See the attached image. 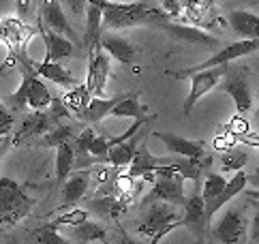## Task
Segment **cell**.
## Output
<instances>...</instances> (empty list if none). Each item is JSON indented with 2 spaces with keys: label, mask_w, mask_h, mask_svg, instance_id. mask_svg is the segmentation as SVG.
I'll return each instance as SVG.
<instances>
[{
  "label": "cell",
  "mask_w": 259,
  "mask_h": 244,
  "mask_svg": "<svg viewBox=\"0 0 259 244\" xmlns=\"http://www.w3.org/2000/svg\"><path fill=\"white\" fill-rule=\"evenodd\" d=\"M169 22L167 13L161 7H152L148 3H112L107 0L101 9V26L107 30H124V28L142 26V24H165Z\"/></svg>",
  "instance_id": "6da1fadb"
},
{
  "label": "cell",
  "mask_w": 259,
  "mask_h": 244,
  "mask_svg": "<svg viewBox=\"0 0 259 244\" xmlns=\"http://www.w3.org/2000/svg\"><path fill=\"white\" fill-rule=\"evenodd\" d=\"M52 101V92L48 90V86L41 82V77H36L32 73V69L22 60V84L15 92H11L5 103H9L13 109H24V107H30V109H48Z\"/></svg>",
  "instance_id": "7a4b0ae2"
},
{
  "label": "cell",
  "mask_w": 259,
  "mask_h": 244,
  "mask_svg": "<svg viewBox=\"0 0 259 244\" xmlns=\"http://www.w3.org/2000/svg\"><path fill=\"white\" fill-rule=\"evenodd\" d=\"M34 199L11 178H0V225H17L30 214Z\"/></svg>",
  "instance_id": "3957f363"
},
{
  "label": "cell",
  "mask_w": 259,
  "mask_h": 244,
  "mask_svg": "<svg viewBox=\"0 0 259 244\" xmlns=\"http://www.w3.org/2000/svg\"><path fill=\"white\" fill-rule=\"evenodd\" d=\"M148 212L144 214L142 223L137 225V231L144 236H150V244H159L167 233H171L176 227H180V212L176 206L169 204H150L146 206Z\"/></svg>",
  "instance_id": "277c9868"
},
{
  "label": "cell",
  "mask_w": 259,
  "mask_h": 244,
  "mask_svg": "<svg viewBox=\"0 0 259 244\" xmlns=\"http://www.w3.org/2000/svg\"><path fill=\"white\" fill-rule=\"evenodd\" d=\"M253 52H257V41H246V39L234 41V43H229L227 48L219 50L212 58L197 64V67H189V69H182V71H169V75H174L176 79H184V77H191V75L197 73V71H206V69H214V67H227L231 60L244 58V56L253 54Z\"/></svg>",
  "instance_id": "5b68a950"
},
{
  "label": "cell",
  "mask_w": 259,
  "mask_h": 244,
  "mask_svg": "<svg viewBox=\"0 0 259 244\" xmlns=\"http://www.w3.org/2000/svg\"><path fill=\"white\" fill-rule=\"evenodd\" d=\"M223 90L231 97L236 105L238 116H244L253 109V90L251 82H248V71L238 67V69H223Z\"/></svg>",
  "instance_id": "8992f818"
},
{
  "label": "cell",
  "mask_w": 259,
  "mask_h": 244,
  "mask_svg": "<svg viewBox=\"0 0 259 244\" xmlns=\"http://www.w3.org/2000/svg\"><path fill=\"white\" fill-rule=\"evenodd\" d=\"M214 238L223 244H242L248 238V221L240 206H229L214 225Z\"/></svg>",
  "instance_id": "52a82bcc"
},
{
  "label": "cell",
  "mask_w": 259,
  "mask_h": 244,
  "mask_svg": "<svg viewBox=\"0 0 259 244\" xmlns=\"http://www.w3.org/2000/svg\"><path fill=\"white\" fill-rule=\"evenodd\" d=\"M109 71H112V58L101 50V45L97 43L90 50V62H88V77L84 88L88 90L90 97H101L103 99L107 95V79H109Z\"/></svg>",
  "instance_id": "ba28073f"
},
{
  "label": "cell",
  "mask_w": 259,
  "mask_h": 244,
  "mask_svg": "<svg viewBox=\"0 0 259 244\" xmlns=\"http://www.w3.org/2000/svg\"><path fill=\"white\" fill-rule=\"evenodd\" d=\"M187 199L184 195V178L182 176H176V178H154L152 180V189L148 193L144 199H142V206H150V204H169V206H176L180 208Z\"/></svg>",
  "instance_id": "9c48e42d"
},
{
  "label": "cell",
  "mask_w": 259,
  "mask_h": 244,
  "mask_svg": "<svg viewBox=\"0 0 259 244\" xmlns=\"http://www.w3.org/2000/svg\"><path fill=\"white\" fill-rule=\"evenodd\" d=\"M154 137L161 139L163 146L167 148V152L174 156L191 158V161H201L203 156H208V146L206 142H199V139H189L176 133H167V131H156Z\"/></svg>",
  "instance_id": "30bf717a"
},
{
  "label": "cell",
  "mask_w": 259,
  "mask_h": 244,
  "mask_svg": "<svg viewBox=\"0 0 259 244\" xmlns=\"http://www.w3.org/2000/svg\"><path fill=\"white\" fill-rule=\"evenodd\" d=\"M41 24L45 28H50L56 34L69 39L71 43H79L81 34L69 24L67 15H64V9L58 0H43V9H41Z\"/></svg>",
  "instance_id": "8fae6325"
},
{
  "label": "cell",
  "mask_w": 259,
  "mask_h": 244,
  "mask_svg": "<svg viewBox=\"0 0 259 244\" xmlns=\"http://www.w3.org/2000/svg\"><path fill=\"white\" fill-rule=\"evenodd\" d=\"M251 180H255V176H246L244 172H236L234 178H229L227 184H225V189L221 191V195L214 197L210 204L203 206V219H206V223H210L212 219H214V214L221 208H225L231 199H236L238 195H242L246 191V184Z\"/></svg>",
  "instance_id": "7c38bea8"
},
{
  "label": "cell",
  "mask_w": 259,
  "mask_h": 244,
  "mask_svg": "<svg viewBox=\"0 0 259 244\" xmlns=\"http://www.w3.org/2000/svg\"><path fill=\"white\" fill-rule=\"evenodd\" d=\"M99 45L109 58H114L122 64H133L137 58V48L126 39V36L112 32V30H101L99 34Z\"/></svg>",
  "instance_id": "4fadbf2b"
},
{
  "label": "cell",
  "mask_w": 259,
  "mask_h": 244,
  "mask_svg": "<svg viewBox=\"0 0 259 244\" xmlns=\"http://www.w3.org/2000/svg\"><path fill=\"white\" fill-rule=\"evenodd\" d=\"M60 122L54 118L50 111H43V109H36L32 114H28L24 118L20 131L13 139V144H24V142H32V139H39L41 135H45L50 129H54Z\"/></svg>",
  "instance_id": "5bb4252c"
},
{
  "label": "cell",
  "mask_w": 259,
  "mask_h": 244,
  "mask_svg": "<svg viewBox=\"0 0 259 244\" xmlns=\"http://www.w3.org/2000/svg\"><path fill=\"white\" fill-rule=\"evenodd\" d=\"M223 69L225 67H214V69H206V71H197L191 75V90L187 99H184V114H191L193 105L203 97L208 95V92L217 86V84L221 82V77H223Z\"/></svg>",
  "instance_id": "9a60e30c"
},
{
  "label": "cell",
  "mask_w": 259,
  "mask_h": 244,
  "mask_svg": "<svg viewBox=\"0 0 259 244\" xmlns=\"http://www.w3.org/2000/svg\"><path fill=\"white\" fill-rule=\"evenodd\" d=\"M176 161V156L174 154H167V156H154L150 150H148L146 142L142 139L140 146H137L135 150V154H133V161L128 163V172L126 176H131L133 180L135 178H144L146 174H152L156 167H163V165H171Z\"/></svg>",
  "instance_id": "2e32d148"
},
{
  "label": "cell",
  "mask_w": 259,
  "mask_h": 244,
  "mask_svg": "<svg viewBox=\"0 0 259 244\" xmlns=\"http://www.w3.org/2000/svg\"><path fill=\"white\" fill-rule=\"evenodd\" d=\"M22 60L32 69V73L36 75V77H45V79L54 82L56 86H62V88H67V90H73V88L79 86V82H77L75 75H73L67 67H62L60 62H48V60H43V62H30L26 56H22Z\"/></svg>",
  "instance_id": "e0dca14e"
},
{
  "label": "cell",
  "mask_w": 259,
  "mask_h": 244,
  "mask_svg": "<svg viewBox=\"0 0 259 244\" xmlns=\"http://www.w3.org/2000/svg\"><path fill=\"white\" fill-rule=\"evenodd\" d=\"M161 28L167 34H171L176 41H182V43H189V45H197V48H203V50H214L219 45L217 36H212L210 32L201 30V28H195V26L165 22V24H161Z\"/></svg>",
  "instance_id": "ac0fdd59"
},
{
  "label": "cell",
  "mask_w": 259,
  "mask_h": 244,
  "mask_svg": "<svg viewBox=\"0 0 259 244\" xmlns=\"http://www.w3.org/2000/svg\"><path fill=\"white\" fill-rule=\"evenodd\" d=\"M92 180V172L90 170H77L71 172L69 178L64 180L62 186V206L64 208H73L75 204H79L81 199H86V191Z\"/></svg>",
  "instance_id": "d6986e66"
},
{
  "label": "cell",
  "mask_w": 259,
  "mask_h": 244,
  "mask_svg": "<svg viewBox=\"0 0 259 244\" xmlns=\"http://www.w3.org/2000/svg\"><path fill=\"white\" fill-rule=\"evenodd\" d=\"M81 201H84L88 210H92L95 214H99L101 219H107V221H116L126 212V201L116 195L88 197V199H81Z\"/></svg>",
  "instance_id": "ffe728a7"
},
{
  "label": "cell",
  "mask_w": 259,
  "mask_h": 244,
  "mask_svg": "<svg viewBox=\"0 0 259 244\" xmlns=\"http://www.w3.org/2000/svg\"><path fill=\"white\" fill-rule=\"evenodd\" d=\"M39 30H41V36H43V43H45V60L48 62H62L73 56L75 48L69 39L56 34L50 28H45L43 24H39Z\"/></svg>",
  "instance_id": "44dd1931"
},
{
  "label": "cell",
  "mask_w": 259,
  "mask_h": 244,
  "mask_svg": "<svg viewBox=\"0 0 259 244\" xmlns=\"http://www.w3.org/2000/svg\"><path fill=\"white\" fill-rule=\"evenodd\" d=\"M180 208H182V212H180V227H187V229L195 231L197 236H199L201 229H203V225H206V219H203V199H201V193L195 191L193 195H189Z\"/></svg>",
  "instance_id": "7402d4cb"
},
{
  "label": "cell",
  "mask_w": 259,
  "mask_h": 244,
  "mask_svg": "<svg viewBox=\"0 0 259 244\" xmlns=\"http://www.w3.org/2000/svg\"><path fill=\"white\" fill-rule=\"evenodd\" d=\"M142 139H144V133L142 131H137L133 137L126 139V142L112 146L107 150V154H105V163H109L112 167H126L128 163L133 161V154H135V150H137V146H140Z\"/></svg>",
  "instance_id": "603a6c76"
},
{
  "label": "cell",
  "mask_w": 259,
  "mask_h": 244,
  "mask_svg": "<svg viewBox=\"0 0 259 244\" xmlns=\"http://www.w3.org/2000/svg\"><path fill=\"white\" fill-rule=\"evenodd\" d=\"M126 95V92H124ZM124 95H118V97H90V101H88V105L84 107V111L79 114V118L84 120V122H88V125L92 127V125H99L101 120H105L107 116H109V111H112V107L116 105V103L122 99Z\"/></svg>",
  "instance_id": "cb8c5ba5"
},
{
  "label": "cell",
  "mask_w": 259,
  "mask_h": 244,
  "mask_svg": "<svg viewBox=\"0 0 259 244\" xmlns=\"http://www.w3.org/2000/svg\"><path fill=\"white\" fill-rule=\"evenodd\" d=\"M229 26L234 28V32L240 34L246 41H257L259 36V17L248 11H231L229 13Z\"/></svg>",
  "instance_id": "d4e9b609"
},
{
  "label": "cell",
  "mask_w": 259,
  "mask_h": 244,
  "mask_svg": "<svg viewBox=\"0 0 259 244\" xmlns=\"http://www.w3.org/2000/svg\"><path fill=\"white\" fill-rule=\"evenodd\" d=\"M146 111H148V107L140 103V99H137V92H126V95L112 107L109 116H114V118H135V120H140V118H146Z\"/></svg>",
  "instance_id": "484cf974"
},
{
  "label": "cell",
  "mask_w": 259,
  "mask_h": 244,
  "mask_svg": "<svg viewBox=\"0 0 259 244\" xmlns=\"http://www.w3.org/2000/svg\"><path fill=\"white\" fill-rule=\"evenodd\" d=\"M71 233L75 242L79 244H90V242H107V229H103V225H99L95 221H84L71 227Z\"/></svg>",
  "instance_id": "4316f807"
},
{
  "label": "cell",
  "mask_w": 259,
  "mask_h": 244,
  "mask_svg": "<svg viewBox=\"0 0 259 244\" xmlns=\"http://www.w3.org/2000/svg\"><path fill=\"white\" fill-rule=\"evenodd\" d=\"M99 34H101V9L95 5H88L86 7V32L81 36V43H84V48L88 52L99 43Z\"/></svg>",
  "instance_id": "83f0119b"
},
{
  "label": "cell",
  "mask_w": 259,
  "mask_h": 244,
  "mask_svg": "<svg viewBox=\"0 0 259 244\" xmlns=\"http://www.w3.org/2000/svg\"><path fill=\"white\" fill-rule=\"evenodd\" d=\"M75 135L77 133H75V129H73L71 125H67V122H60V125L50 129L45 135H41L39 144L41 146H48V148H58L60 144H71Z\"/></svg>",
  "instance_id": "f1b7e54d"
},
{
  "label": "cell",
  "mask_w": 259,
  "mask_h": 244,
  "mask_svg": "<svg viewBox=\"0 0 259 244\" xmlns=\"http://www.w3.org/2000/svg\"><path fill=\"white\" fill-rule=\"evenodd\" d=\"M182 7L187 9L189 20L195 24V28L206 26V20H212V0H184Z\"/></svg>",
  "instance_id": "f546056e"
},
{
  "label": "cell",
  "mask_w": 259,
  "mask_h": 244,
  "mask_svg": "<svg viewBox=\"0 0 259 244\" xmlns=\"http://www.w3.org/2000/svg\"><path fill=\"white\" fill-rule=\"evenodd\" d=\"M73 161H75V154L71 144H60L56 148V184H62L69 178L73 172Z\"/></svg>",
  "instance_id": "4dcf8cb0"
},
{
  "label": "cell",
  "mask_w": 259,
  "mask_h": 244,
  "mask_svg": "<svg viewBox=\"0 0 259 244\" xmlns=\"http://www.w3.org/2000/svg\"><path fill=\"white\" fill-rule=\"evenodd\" d=\"M225 184H227V178H223L221 174L208 172L206 176H203V184H201V189H199L201 199H203V206L210 204L212 199H214V197H219L221 191L225 189Z\"/></svg>",
  "instance_id": "1f68e13d"
},
{
  "label": "cell",
  "mask_w": 259,
  "mask_h": 244,
  "mask_svg": "<svg viewBox=\"0 0 259 244\" xmlns=\"http://www.w3.org/2000/svg\"><path fill=\"white\" fill-rule=\"evenodd\" d=\"M88 101H90V95H88V90H86L84 86H81V84H79L77 88L69 90V92H67V97L62 99L64 107H67V109L71 111V116L75 114L77 118H79L81 111H84V107L88 105Z\"/></svg>",
  "instance_id": "d6a6232c"
},
{
  "label": "cell",
  "mask_w": 259,
  "mask_h": 244,
  "mask_svg": "<svg viewBox=\"0 0 259 244\" xmlns=\"http://www.w3.org/2000/svg\"><path fill=\"white\" fill-rule=\"evenodd\" d=\"M28 244H69L67 238H62L60 233L56 231L52 223L41 225L39 229H34L28 238Z\"/></svg>",
  "instance_id": "836d02e7"
},
{
  "label": "cell",
  "mask_w": 259,
  "mask_h": 244,
  "mask_svg": "<svg viewBox=\"0 0 259 244\" xmlns=\"http://www.w3.org/2000/svg\"><path fill=\"white\" fill-rule=\"evenodd\" d=\"M248 163V154L244 150H227L221 156V167L223 172H242V167Z\"/></svg>",
  "instance_id": "e575fe53"
},
{
  "label": "cell",
  "mask_w": 259,
  "mask_h": 244,
  "mask_svg": "<svg viewBox=\"0 0 259 244\" xmlns=\"http://www.w3.org/2000/svg\"><path fill=\"white\" fill-rule=\"evenodd\" d=\"M88 221V212L84 208H71L69 212H62L58 217H54L52 225L54 227H62V225H67V227H75V225Z\"/></svg>",
  "instance_id": "d590c367"
},
{
  "label": "cell",
  "mask_w": 259,
  "mask_h": 244,
  "mask_svg": "<svg viewBox=\"0 0 259 244\" xmlns=\"http://www.w3.org/2000/svg\"><path fill=\"white\" fill-rule=\"evenodd\" d=\"M15 125V116L9 111L7 105H3V101H0V137H5L11 133V129Z\"/></svg>",
  "instance_id": "8d00e7d4"
},
{
  "label": "cell",
  "mask_w": 259,
  "mask_h": 244,
  "mask_svg": "<svg viewBox=\"0 0 259 244\" xmlns=\"http://www.w3.org/2000/svg\"><path fill=\"white\" fill-rule=\"evenodd\" d=\"M167 17H178L182 13V0H159Z\"/></svg>",
  "instance_id": "74e56055"
},
{
  "label": "cell",
  "mask_w": 259,
  "mask_h": 244,
  "mask_svg": "<svg viewBox=\"0 0 259 244\" xmlns=\"http://www.w3.org/2000/svg\"><path fill=\"white\" fill-rule=\"evenodd\" d=\"M64 7L69 9V13H71L73 17H79V15L86 13L88 3H86V0H64Z\"/></svg>",
  "instance_id": "f35d334b"
},
{
  "label": "cell",
  "mask_w": 259,
  "mask_h": 244,
  "mask_svg": "<svg viewBox=\"0 0 259 244\" xmlns=\"http://www.w3.org/2000/svg\"><path fill=\"white\" fill-rule=\"evenodd\" d=\"M32 0H15V11H17V20H26L28 15V9H30Z\"/></svg>",
  "instance_id": "ab89813d"
},
{
  "label": "cell",
  "mask_w": 259,
  "mask_h": 244,
  "mask_svg": "<svg viewBox=\"0 0 259 244\" xmlns=\"http://www.w3.org/2000/svg\"><path fill=\"white\" fill-rule=\"evenodd\" d=\"M257 233H259V217L253 219V225H251V242L255 244L257 242Z\"/></svg>",
  "instance_id": "60d3db41"
},
{
  "label": "cell",
  "mask_w": 259,
  "mask_h": 244,
  "mask_svg": "<svg viewBox=\"0 0 259 244\" xmlns=\"http://www.w3.org/2000/svg\"><path fill=\"white\" fill-rule=\"evenodd\" d=\"M86 3H88V5H95V7H99V9H103L107 0H86Z\"/></svg>",
  "instance_id": "b9f144b4"
},
{
  "label": "cell",
  "mask_w": 259,
  "mask_h": 244,
  "mask_svg": "<svg viewBox=\"0 0 259 244\" xmlns=\"http://www.w3.org/2000/svg\"><path fill=\"white\" fill-rule=\"evenodd\" d=\"M112 244H133L131 240H124V242H112Z\"/></svg>",
  "instance_id": "7bdbcfd3"
}]
</instances>
